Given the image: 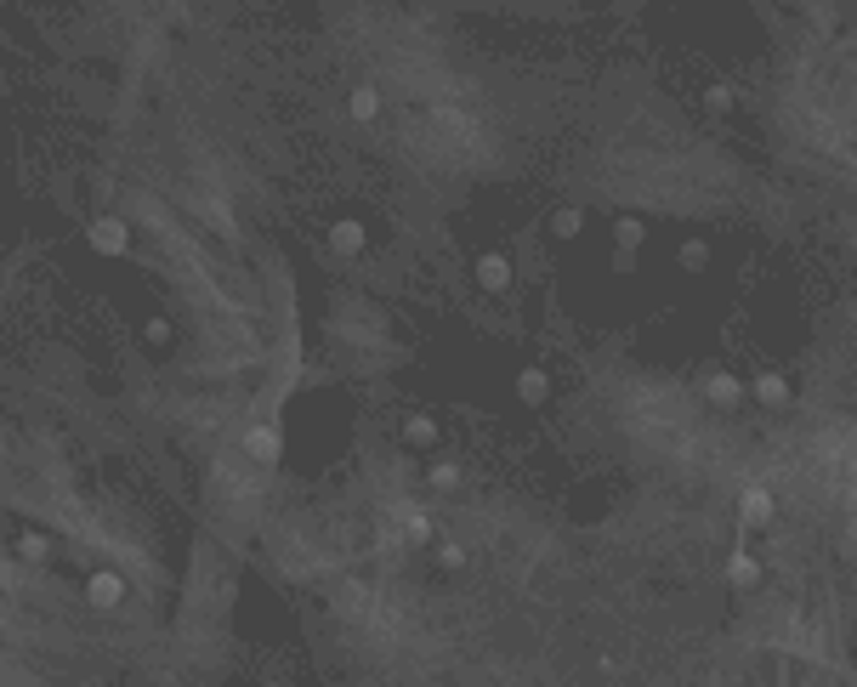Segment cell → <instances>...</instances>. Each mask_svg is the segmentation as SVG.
I'll return each mask as SVG.
<instances>
[{"label":"cell","mask_w":857,"mask_h":687,"mask_svg":"<svg viewBox=\"0 0 857 687\" xmlns=\"http://www.w3.org/2000/svg\"><path fill=\"white\" fill-rule=\"evenodd\" d=\"M80 597H86L91 614H114V608H125V597H131V580H125L120 568H91L86 580H80Z\"/></svg>","instance_id":"1"},{"label":"cell","mask_w":857,"mask_h":687,"mask_svg":"<svg viewBox=\"0 0 857 687\" xmlns=\"http://www.w3.org/2000/svg\"><path fill=\"white\" fill-rule=\"evenodd\" d=\"M472 279L483 296H511V284H517V262H511L506 250H483L472 262Z\"/></svg>","instance_id":"2"},{"label":"cell","mask_w":857,"mask_h":687,"mask_svg":"<svg viewBox=\"0 0 857 687\" xmlns=\"http://www.w3.org/2000/svg\"><path fill=\"white\" fill-rule=\"evenodd\" d=\"M324 245H330V256H341V262H358V256L369 250L364 216H335L330 228H324Z\"/></svg>","instance_id":"3"},{"label":"cell","mask_w":857,"mask_h":687,"mask_svg":"<svg viewBox=\"0 0 857 687\" xmlns=\"http://www.w3.org/2000/svg\"><path fill=\"white\" fill-rule=\"evenodd\" d=\"M778 517V494L767 489V483H750V489L738 494V529L744 534H761Z\"/></svg>","instance_id":"4"},{"label":"cell","mask_w":857,"mask_h":687,"mask_svg":"<svg viewBox=\"0 0 857 687\" xmlns=\"http://www.w3.org/2000/svg\"><path fill=\"white\" fill-rule=\"evenodd\" d=\"M245 460L250 466H279L284 460V426L279 421H256L245 432Z\"/></svg>","instance_id":"5"},{"label":"cell","mask_w":857,"mask_h":687,"mask_svg":"<svg viewBox=\"0 0 857 687\" xmlns=\"http://www.w3.org/2000/svg\"><path fill=\"white\" fill-rule=\"evenodd\" d=\"M86 245H91V256L114 262V256H125V250H131V228H125L120 216H97V222L86 228Z\"/></svg>","instance_id":"6"},{"label":"cell","mask_w":857,"mask_h":687,"mask_svg":"<svg viewBox=\"0 0 857 687\" xmlns=\"http://www.w3.org/2000/svg\"><path fill=\"white\" fill-rule=\"evenodd\" d=\"M642 245H648V222L642 216H613V267L619 273L642 256Z\"/></svg>","instance_id":"7"},{"label":"cell","mask_w":857,"mask_h":687,"mask_svg":"<svg viewBox=\"0 0 857 687\" xmlns=\"http://www.w3.org/2000/svg\"><path fill=\"white\" fill-rule=\"evenodd\" d=\"M721 580L733 585V591H755V585L767 580V563H761L750 546H738V551H727V563H721Z\"/></svg>","instance_id":"8"},{"label":"cell","mask_w":857,"mask_h":687,"mask_svg":"<svg viewBox=\"0 0 857 687\" xmlns=\"http://www.w3.org/2000/svg\"><path fill=\"white\" fill-rule=\"evenodd\" d=\"M398 443H403V449H420V455H432V449L443 443V426L432 421V415H420V409H415V415H403V421H398Z\"/></svg>","instance_id":"9"},{"label":"cell","mask_w":857,"mask_h":687,"mask_svg":"<svg viewBox=\"0 0 857 687\" xmlns=\"http://www.w3.org/2000/svg\"><path fill=\"white\" fill-rule=\"evenodd\" d=\"M398 529H403V540H409V546H426V551L443 540L438 523H432V511L415 506V500H409V506H398Z\"/></svg>","instance_id":"10"},{"label":"cell","mask_w":857,"mask_h":687,"mask_svg":"<svg viewBox=\"0 0 857 687\" xmlns=\"http://www.w3.org/2000/svg\"><path fill=\"white\" fill-rule=\"evenodd\" d=\"M381 108H386V97H381L375 80H358V86L347 91V120L352 125H375V120H381Z\"/></svg>","instance_id":"11"},{"label":"cell","mask_w":857,"mask_h":687,"mask_svg":"<svg viewBox=\"0 0 857 687\" xmlns=\"http://www.w3.org/2000/svg\"><path fill=\"white\" fill-rule=\"evenodd\" d=\"M466 483V466H460L455 455H432L426 460V489L432 494H449V489H460Z\"/></svg>","instance_id":"12"},{"label":"cell","mask_w":857,"mask_h":687,"mask_svg":"<svg viewBox=\"0 0 857 687\" xmlns=\"http://www.w3.org/2000/svg\"><path fill=\"white\" fill-rule=\"evenodd\" d=\"M432 563H438V574H466L472 568V551H466V540H455V534H443L438 546H432Z\"/></svg>","instance_id":"13"},{"label":"cell","mask_w":857,"mask_h":687,"mask_svg":"<svg viewBox=\"0 0 857 687\" xmlns=\"http://www.w3.org/2000/svg\"><path fill=\"white\" fill-rule=\"evenodd\" d=\"M704 398H710L716 409H738V404H744V381H738V375H727V370L704 375Z\"/></svg>","instance_id":"14"},{"label":"cell","mask_w":857,"mask_h":687,"mask_svg":"<svg viewBox=\"0 0 857 687\" xmlns=\"http://www.w3.org/2000/svg\"><path fill=\"white\" fill-rule=\"evenodd\" d=\"M511 387H517V404L540 409L545 398H551V375H545V370H534V364H523V370H517V381H511Z\"/></svg>","instance_id":"15"},{"label":"cell","mask_w":857,"mask_h":687,"mask_svg":"<svg viewBox=\"0 0 857 687\" xmlns=\"http://www.w3.org/2000/svg\"><path fill=\"white\" fill-rule=\"evenodd\" d=\"M12 557L29 563V568H46V563H52V540H46L40 529H23L18 540H12Z\"/></svg>","instance_id":"16"},{"label":"cell","mask_w":857,"mask_h":687,"mask_svg":"<svg viewBox=\"0 0 857 687\" xmlns=\"http://www.w3.org/2000/svg\"><path fill=\"white\" fill-rule=\"evenodd\" d=\"M755 398H761V404H772V409H784L789 398H795V387H789V375H778V370H761L755 375Z\"/></svg>","instance_id":"17"},{"label":"cell","mask_w":857,"mask_h":687,"mask_svg":"<svg viewBox=\"0 0 857 687\" xmlns=\"http://www.w3.org/2000/svg\"><path fill=\"white\" fill-rule=\"evenodd\" d=\"M733 108H738V91L727 86V80H710V86H704V114H716V120H727Z\"/></svg>","instance_id":"18"},{"label":"cell","mask_w":857,"mask_h":687,"mask_svg":"<svg viewBox=\"0 0 857 687\" xmlns=\"http://www.w3.org/2000/svg\"><path fill=\"white\" fill-rule=\"evenodd\" d=\"M579 233H585V216H579L574 205H562V211H551V239H557V245H574Z\"/></svg>","instance_id":"19"},{"label":"cell","mask_w":857,"mask_h":687,"mask_svg":"<svg viewBox=\"0 0 857 687\" xmlns=\"http://www.w3.org/2000/svg\"><path fill=\"white\" fill-rule=\"evenodd\" d=\"M142 341H148V347L159 353V347H171V341H176V324H171L165 313H154L148 324H142Z\"/></svg>","instance_id":"20"},{"label":"cell","mask_w":857,"mask_h":687,"mask_svg":"<svg viewBox=\"0 0 857 687\" xmlns=\"http://www.w3.org/2000/svg\"><path fill=\"white\" fill-rule=\"evenodd\" d=\"M682 267H687V273H704V267H710V245H704V239H693V245L682 250Z\"/></svg>","instance_id":"21"}]
</instances>
